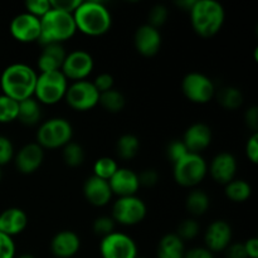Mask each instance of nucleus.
<instances>
[{"mask_svg": "<svg viewBox=\"0 0 258 258\" xmlns=\"http://www.w3.org/2000/svg\"><path fill=\"white\" fill-rule=\"evenodd\" d=\"M38 75L35 71L24 63H14L3 71L0 77V87L3 95L20 102L34 95Z\"/></svg>", "mask_w": 258, "mask_h": 258, "instance_id": "f257e3e1", "label": "nucleus"}, {"mask_svg": "<svg viewBox=\"0 0 258 258\" xmlns=\"http://www.w3.org/2000/svg\"><path fill=\"white\" fill-rule=\"evenodd\" d=\"M76 28L90 37H100L110 30L112 18L107 8L100 2H81L73 13Z\"/></svg>", "mask_w": 258, "mask_h": 258, "instance_id": "f03ea898", "label": "nucleus"}, {"mask_svg": "<svg viewBox=\"0 0 258 258\" xmlns=\"http://www.w3.org/2000/svg\"><path fill=\"white\" fill-rule=\"evenodd\" d=\"M189 13L194 32L203 38L216 35L226 18L223 7L214 0H196Z\"/></svg>", "mask_w": 258, "mask_h": 258, "instance_id": "7ed1b4c3", "label": "nucleus"}, {"mask_svg": "<svg viewBox=\"0 0 258 258\" xmlns=\"http://www.w3.org/2000/svg\"><path fill=\"white\" fill-rule=\"evenodd\" d=\"M77 32L73 14L50 9L40 19V37L38 42L43 45L62 44Z\"/></svg>", "mask_w": 258, "mask_h": 258, "instance_id": "20e7f679", "label": "nucleus"}, {"mask_svg": "<svg viewBox=\"0 0 258 258\" xmlns=\"http://www.w3.org/2000/svg\"><path fill=\"white\" fill-rule=\"evenodd\" d=\"M67 88V78L60 71L39 73L34 91L35 100L44 105H55L64 98Z\"/></svg>", "mask_w": 258, "mask_h": 258, "instance_id": "39448f33", "label": "nucleus"}, {"mask_svg": "<svg viewBox=\"0 0 258 258\" xmlns=\"http://www.w3.org/2000/svg\"><path fill=\"white\" fill-rule=\"evenodd\" d=\"M73 136V128L70 121L55 117L45 121L39 126L37 133L38 145L43 149L64 148Z\"/></svg>", "mask_w": 258, "mask_h": 258, "instance_id": "423d86ee", "label": "nucleus"}, {"mask_svg": "<svg viewBox=\"0 0 258 258\" xmlns=\"http://www.w3.org/2000/svg\"><path fill=\"white\" fill-rule=\"evenodd\" d=\"M208 166L201 154L189 153L174 164V179L181 186L191 188L206 178Z\"/></svg>", "mask_w": 258, "mask_h": 258, "instance_id": "0eeeda50", "label": "nucleus"}, {"mask_svg": "<svg viewBox=\"0 0 258 258\" xmlns=\"http://www.w3.org/2000/svg\"><path fill=\"white\" fill-rule=\"evenodd\" d=\"M181 90L189 101L199 105L209 102L216 93L213 81L208 76L198 72H191L184 77Z\"/></svg>", "mask_w": 258, "mask_h": 258, "instance_id": "6e6552de", "label": "nucleus"}, {"mask_svg": "<svg viewBox=\"0 0 258 258\" xmlns=\"http://www.w3.org/2000/svg\"><path fill=\"white\" fill-rule=\"evenodd\" d=\"M148 209L145 203L136 196L123 197L113 204L112 218L123 226H135L144 221Z\"/></svg>", "mask_w": 258, "mask_h": 258, "instance_id": "1a4fd4ad", "label": "nucleus"}, {"mask_svg": "<svg viewBox=\"0 0 258 258\" xmlns=\"http://www.w3.org/2000/svg\"><path fill=\"white\" fill-rule=\"evenodd\" d=\"M66 101L76 111H88L98 105L100 92L96 90L92 82L77 81L67 88L64 96Z\"/></svg>", "mask_w": 258, "mask_h": 258, "instance_id": "9d476101", "label": "nucleus"}, {"mask_svg": "<svg viewBox=\"0 0 258 258\" xmlns=\"http://www.w3.org/2000/svg\"><path fill=\"white\" fill-rule=\"evenodd\" d=\"M102 258H136L138 246L127 234L113 232L103 237L100 244Z\"/></svg>", "mask_w": 258, "mask_h": 258, "instance_id": "9b49d317", "label": "nucleus"}, {"mask_svg": "<svg viewBox=\"0 0 258 258\" xmlns=\"http://www.w3.org/2000/svg\"><path fill=\"white\" fill-rule=\"evenodd\" d=\"M93 66L95 63L90 53L85 50H75L66 55L60 72L67 80H73L77 82V81H85V78L91 75Z\"/></svg>", "mask_w": 258, "mask_h": 258, "instance_id": "f8f14e48", "label": "nucleus"}, {"mask_svg": "<svg viewBox=\"0 0 258 258\" xmlns=\"http://www.w3.org/2000/svg\"><path fill=\"white\" fill-rule=\"evenodd\" d=\"M10 33L13 38L20 43H32L39 40L40 19L29 13L17 15L10 23Z\"/></svg>", "mask_w": 258, "mask_h": 258, "instance_id": "ddd939ff", "label": "nucleus"}, {"mask_svg": "<svg viewBox=\"0 0 258 258\" xmlns=\"http://www.w3.org/2000/svg\"><path fill=\"white\" fill-rule=\"evenodd\" d=\"M206 244L209 251L213 252H222L226 251L232 241V228L228 222L214 221L209 224L206 232Z\"/></svg>", "mask_w": 258, "mask_h": 258, "instance_id": "4468645a", "label": "nucleus"}, {"mask_svg": "<svg viewBox=\"0 0 258 258\" xmlns=\"http://www.w3.org/2000/svg\"><path fill=\"white\" fill-rule=\"evenodd\" d=\"M108 184H110L112 194H116L120 198L135 196L136 191L140 188L138 174L131 169L126 168H118L112 178L108 180Z\"/></svg>", "mask_w": 258, "mask_h": 258, "instance_id": "2eb2a0df", "label": "nucleus"}, {"mask_svg": "<svg viewBox=\"0 0 258 258\" xmlns=\"http://www.w3.org/2000/svg\"><path fill=\"white\" fill-rule=\"evenodd\" d=\"M212 178L219 184L227 185L234 180L237 173V160L231 153H221L212 160L209 166Z\"/></svg>", "mask_w": 258, "mask_h": 258, "instance_id": "dca6fc26", "label": "nucleus"}, {"mask_svg": "<svg viewBox=\"0 0 258 258\" xmlns=\"http://www.w3.org/2000/svg\"><path fill=\"white\" fill-rule=\"evenodd\" d=\"M44 160V149L35 144H28L18 151L15 165L22 174H32L37 171Z\"/></svg>", "mask_w": 258, "mask_h": 258, "instance_id": "f3484780", "label": "nucleus"}, {"mask_svg": "<svg viewBox=\"0 0 258 258\" xmlns=\"http://www.w3.org/2000/svg\"><path fill=\"white\" fill-rule=\"evenodd\" d=\"M161 45V35L156 28L145 24L135 33V47L144 57H153L159 52Z\"/></svg>", "mask_w": 258, "mask_h": 258, "instance_id": "a211bd4d", "label": "nucleus"}, {"mask_svg": "<svg viewBox=\"0 0 258 258\" xmlns=\"http://www.w3.org/2000/svg\"><path fill=\"white\" fill-rule=\"evenodd\" d=\"M186 146L189 153L199 154L206 150L212 143V131L208 125L202 122L193 123L186 128L184 138L181 140Z\"/></svg>", "mask_w": 258, "mask_h": 258, "instance_id": "6ab92c4d", "label": "nucleus"}, {"mask_svg": "<svg viewBox=\"0 0 258 258\" xmlns=\"http://www.w3.org/2000/svg\"><path fill=\"white\" fill-rule=\"evenodd\" d=\"M83 193H85L88 203L95 207L106 206L112 198V191H111L108 181L97 178L95 175L86 180L85 186H83Z\"/></svg>", "mask_w": 258, "mask_h": 258, "instance_id": "aec40b11", "label": "nucleus"}, {"mask_svg": "<svg viewBox=\"0 0 258 258\" xmlns=\"http://www.w3.org/2000/svg\"><path fill=\"white\" fill-rule=\"evenodd\" d=\"M80 237L72 231H62L53 237L50 242L52 253L58 258H71L80 251Z\"/></svg>", "mask_w": 258, "mask_h": 258, "instance_id": "412c9836", "label": "nucleus"}, {"mask_svg": "<svg viewBox=\"0 0 258 258\" xmlns=\"http://www.w3.org/2000/svg\"><path fill=\"white\" fill-rule=\"evenodd\" d=\"M28 224V217L19 208H9L0 214V232L9 237L20 234Z\"/></svg>", "mask_w": 258, "mask_h": 258, "instance_id": "4be33fe9", "label": "nucleus"}, {"mask_svg": "<svg viewBox=\"0 0 258 258\" xmlns=\"http://www.w3.org/2000/svg\"><path fill=\"white\" fill-rule=\"evenodd\" d=\"M43 50L38 58V68L40 73L54 72L60 71L63 62L66 59L64 48L62 44H47L43 45Z\"/></svg>", "mask_w": 258, "mask_h": 258, "instance_id": "5701e85b", "label": "nucleus"}, {"mask_svg": "<svg viewBox=\"0 0 258 258\" xmlns=\"http://www.w3.org/2000/svg\"><path fill=\"white\" fill-rule=\"evenodd\" d=\"M184 242L175 233L166 234L159 242L158 258H184Z\"/></svg>", "mask_w": 258, "mask_h": 258, "instance_id": "b1692460", "label": "nucleus"}, {"mask_svg": "<svg viewBox=\"0 0 258 258\" xmlns=\"http://www.w3.org/2000/svg\"><path fill=\"white\" fill-rule=\"evenodd\" d=\"M42 111H40V105L35 98L30 97L19 102V108H18V117L23 125L34 126L39 122Z\"/></svg>", "mask_w": 258, "mask_h": 258, "instance_id": "393cba45", "label": "nucleus"}, {"mask_svg": "<svg viewBox=\"0 0 258 258\" xmlns=\"http://www.w3.org/2000/svg\"><path fill=\"white\" fill-rule=\"evenodd\" d=\"M98 103H100L106 111H108V112L117 113L121 112V111L125 108L126 98L120 91L112 88V90L100 93Z\"/></svg>", "mask_w": 258, "mask_h": 258, "instance_id": "a878e982", "label": "nucleus"}, {"mask_svg": "<svg viewBox=\"0 0 258 258\" xmlns=\"http://www.w3.org/2000/svg\"><path fill=\"white\" fill-rule=\"evenodd\" d=\"M211 206V199L208 194L203 190H193L186 197V209L193 216H203Z\"/></svg>", "mask_w": 258, "mask_h": 258, "instance_id": "bb28decb", "label": "nucleus"}, {"mask_svg": "<svg viewBox=\"0 0 258 258\" xmlns=\"http://www.w3.org/2000/svg\"><path fill=\"white\" fill-rule=\"evenodd\" d=\"M251 193L252 188L246 180L234 179L226 185V196L228 197V199H231L232 202H236V203L246 202L251 197Z\"/></svg>", "mask_w": 258, "mask_h": 258, "instance_id": "cd10ccee", "label": "nucleus"}, {"mask_svg": "<svg viewBox=\"0 0 258 258\" xmlns=\"http://www.w3.org/2000/svg\"><path fill=\"white\" fill-rule=\"evenodd\" d=\"M217 100L227 110H237L243 103V95L238 88L229 86L219 90Z\"/></svg>", "mask_w": 258, "mask_h": 258, "instance_id": "c85d7f7f", "label": "nucleus"}, {"mask_svg": "<svg viewBox=\"0 0 258 258\" xmlns=\"http://www.w3.org/2000/svg\"><path fill=\"white\" fill-rule=\"evenodd\" d=\"M140 149V141L133 134H125L117 141V154L121 159H134Z\"/></svg>", "mask_w": 258, "mask_h": 258, "instance_id": "c756f323", "label": "nucleus"}, {"mask_svg": "<svg viewBox=\"0 0 258 258\" xmlns=\"http://www.w3.org/2000/svg\"><path fill=\"white\" fill-rule=\"evenodd\" d=\"M19 102L5 95H0V123H9L17 120Z\"/></svg>", "mask_w": 258, "mask_h": 258, "instance_id": "7c9ffc66", "label": "nucleus"}, {"mask_svg": "<svg viewBox=\"0 0 258 258\" xmlns=\"http://www.w3.org/2000/svg\"><path fill=\"white\" fill-rule=\"evenodd\" d=\"M117 163H116L112 158L103 156V158L98 159L95 163V165H93V173H95L93 175L108 181L112 178L113 174L117 171Z\"/></svg>", "mask_w": 258, "mask_h": 258, "instance_id": "2f4dec72", "label": "nucleus"}, {"mask_svg": "<svg viewBox=\"0 0 258 258\" xmlns=\"http://www.w3.org/2000/svg\"><path fill=\"white\" fill-rule=\"evenodd\" d=\"M63 160L72 168L80 166L85 161V150L80 144L71 141L63 148Z\"/></svg>", "mask_w": 258, "mask_h": 258, "instance_id": "473e14b6", "label": "nucleus"}, {"mask_svg": "<svg viewBox=\"0 0 258 258\" xmlns=\"http://www.w3.org/2000/svg\"><path fill=\"white\" fill-rule=\"evenodd\" d=\"M199 233V224L196 219H185L181 222L178 227V232L176 236L181 239V241H190L194 239Z\"/></svg>", "mask_w": 258, "mask_h": 258, "instance_id": "72a5a7b5", "label": "nucleus"}, {"mask_svg": "<svg viewBox=\"0 0 258 258\" xmlns=\"http://www.w3.org/2000/svg\"><path fill=\"white\" fill-rule=\"evenodd\" d=\"M115 224L116 222L113 221L112 217H98L95 222H93V232L97 236L103 237L108 236V234L115 232Z\"/></svg>", "mask_w": 258, "mask_h": 258, "instance_id": "f704fd0d", "label": "nucleus"}, {"mask_svg": "<svg viewBox=\"0 0 258 258\" xmlns=\"http://www.w3.org/2000/svg\"><path fill=\"white\" fill-rule=\"evenodd\" d=\"M168 15V9H166L164 5H154V7L151 8L150 13H149V25H151V27L158 29L159 27H161V25L166 22Z\"/></svg>", "mask_w": 258, "mask_h": 258, "instance_id": "c9c22d12", "label": "nucleus"}, {"mask_svg": "<svg viewBox=\"0 0 258 258\" xmlns=\"http://www.w3.org/2000/svg\"><path fill=\"white\" fill-rule=\"evenodd\" d=\"M25 8H27V13L39 18V19H42L52 9L49 0H30V2L25 3Z\"/></svg>", "mask_w": 258, "mask_h": 258, "instance_id": "e433bc0d", "label": "nucleus"}, {"mask_svg": "<svg viewBox=\"0 0 258 258\" xmlns=\"http://www.w3.org/2000/svg\"><path fill=\"white\" fill-rule=\"evenodd\" d=\"M186 154H189V151L181 140H174L169 144L168 158L170 159V161L173 164H175L176 161H179L180 159H183Z\"/></svg>", "mask_w": 258, "mask_h": 258, "instance_id": "4c0bfd02", "label": "nucleus"}, {"mask_svg": "<svg viewBox=\"0 0 258 258\" xmlns=\"http://www.w3.org/2000/svg\"><path fill=\"white\" fill-rule=\"evenodd\" d=\"M14 158V148L12 141L0 135V166L7 165Z\"/></svg>", "mask_w": 258, "mask_h": 258, "instance_id": "58836bf2", "label": "nucleus"}, {"mask_svg": "<svg viewBox=\"0 0 258 258\" xmlns=\"http://www.w3.org/2000/svg\"><path fill=\"white\" fill-rule=\"evenodd\" d=\"M0 258H15V244L12 237L0 232Z\"/></svg>", "mask_w": 258, "mask_h": 258, "instance_id": "ea45409f", "label": "nucleus"}, {"mask_svg": "<svg viewBox=\"0 0 258 258\" xmlns=\"http://www.w3.org/2000/svg\"><path fill=\"white\" fill-rule=\"evenodd\" d=\"M93 86L96 87V90L100 93L106 92V91H110L113 88V77L110 73H101L96 77V80L93 81Z\"/></svg>", "mask_w": 258, "mask_h": 258, "instance_id": "a19ab883", "label": "nucleus"}, {"mask_svg": "<svg viewBox=\"0 0 258 258\" xmlns=\"http://www.w3.org/2000/svg\"><path fill=\"white\" fill-rule=\"evenodd\" d=\"M80 0H57V2H50V7L53 9L60 10V12L73 14L78 7H80Z\"/></svg>", "mask_w": 258, "mask_h": 258, "instance_id": "79ce46f5", "label": "nucleus"}, {"mask_svg": "<svg viewBox=\"0 0 258 258\" xmlns=\"http://www.w3.org/2000/svg\"><path fill=\"white\" fill-rule=\"evenodd\" d=\"M139 176V183H140V186H154L156 185L159 180V174L156 173V170L154 169H146L143 173L138 174Z\"/></svg>", "mask_w": 258, "mask_h": 258, "instance_id": "37998d69", "label": "nucleus"}, {"mask_svg": "<svg viewBox=\"0 0 258 258\" xmlns=\"http://www.w3.org/2000/svg\"><path fill=\"white\" fill-rule=\"evenodd\" d=\"M246 153L248 156L249 161L257 164L258 160V134L253 133V135L248 139L246 145Z\"/></svg>", "mask_w": 258, "mask_h": 258, "instance_id": "c03bdc74", "label": "nucleus"}, {"mask_svg": "<svg viewBox=\"0 0 258 258\" xmlns=\"http://www.w3.org/2000/svg\"><path fill=\"white\" fill-rule=\"evenodd\" d=\"M226 251H227V257L228 258H248L243 243L229 244L228 248H227Z\"/></svg>", "mask_w": 258, "mask_h": 258, "instance_id": "a18cd8bd", "label": "nucleus"}, {"mask_svg": "<svg viewBox=\"0 0 258 258\" xmlns=\"http://www.w3.org/2000/svg\"><path fill=\"white\" fill-rule=\"evenodd\" d=\"M184 258H214V256L206 247H196L185 252Z\"/></svg>", "mask_w": 258, "mask_h": 258, "instance_id": "49530a36", "label": "nucleus"}, {"mask_svg": "<svg viewBox=\"0 0 258 258\" xmlns=\"http://www.w3.org/2000/svg\"><path fill=\"white\" fill-rule=\"evenodd\" d=\"M246 123L248 125L249 128L253 130V133H257L258 128V108L256 106H252L248 111L246 112Z\"/></svg>", "mask_w": 258, "mask_h": 258, "instance_id": "de8ad7c7", "label": "nucleus"}, {"mask_svg": "<svg viewBox=\"0 0 258 258\" xmlns=\"http://www.w3.org/2000/svg\"><path fill=\"white\" fill-rule=\"evenodd\" d=\"M244 244V248H246L247 256L248 258H258V239L257 238H249L247 239Z\"/></svg>", "mask_w": 258, "mask_h": 258, "instance_id": "09e8293b", "label": "nucleus"}, {"mask_svg": "<svg viewBox=\"0 0 258 258\" xmlns=\"http://www.w3.org/2000/svg\"><path fill=\"white\" fill-rule=\"evenodd\" d=\"M18 258H35V257L32 256V254H22V256H19Z\"/></svg>", "mask_w": 258, "mask_h": 258, "instance_id": "8fccbe9b", "label": "nucleus"}, {"mask_svg": "<svg viewBox=\"0 0 258 258\" xmlns=\"http://www.w3.org/2000/svg\"><path fill=\"white\" fill-rule=\"evenodd\" d=\"M3 179V173H2V169H0V181H2Z\"/></svg>", "mask_w": 258, "mask_h": 258, "instance_id": "3c124183", "label": "nucleus"}, {"mask_svg": "<svg viewBox=\"0 0 258 258\" xmlns=\"http://www.w3.org/2000/svg\"><path fill=\"white\" fill-rule=\"evenodd\" d=\"M136 258H143V257H136Z\"/></svg>", "mask_w": 258, "mask_h": 258, "instance_id": "603ef678", "label": "nucleus"}]
</instances>
